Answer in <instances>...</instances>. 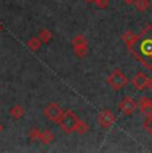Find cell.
<instances>
[{
  "label": "cell",
  "instance_id": "obj_20",
  "mask_svg": "<svg viewBox=\"0 0 152 153\" xmlns=\"http://www.w3.org/2000/svg\"><path fill=\"white\" fill-rule=\"evenodd\" d=\"M1 131H3V125H1V123H0V133H1Z\"/></svg>",
  "mask_w": 152,
  "mask_h": 153
},
{
  "label": "cell",
  "instance_id": "obj_21",
  "mask_svg": "<svg viewBox=\"0 0 152 153\" xmlns=\"http://www.w3.org/2000/svg\"><path fill=\"white\" fill-rule=\"evenodd\" d=\"M84 1H87V3H93V0H84Z\"/></svg>",
  "mask_w": 152,
  "mask_h": 153
},
{
  "label": "cell",
  "instance_id": "obj_12",
  "mask_svg": "<svg viewBox=\"0 0 152 153\" xmlns=\"http://www.w3.org/2000/svg\"><path fill=\"white\" fill-rule=\"evenodd\" d=\"M39 141L42 144H44V145H48V144H51L52 141H54V133H52L51 131H48V129L42 131V136H40Z\"/></svg>",
  "mask_w": 152,
  "mask_h": 153
},
{
  "label": "cell",
  "instance_id": "obj_16",
  "mask_svg": "<svg viewBox=\"0 0 152 153\" xmlns=\"http://www.w3.org/2000/svg\"><path fill=\"white\" fill-rule=\"evenodd\" d=\"M40 136H42V131L37 128H31L30 131H28V137H30L31 140H35V141H39L40 140Z\"/></svg>",
  "mask_w": 152,
  "mask_h": 153
},
{
  "label": "cell",
  "instance_id": "obj_10",
  "mask_svg": "<svg viewBox=\"0 0 152 153\" xmlns=\"http://www.w3.org/2000/svg\"><path fill=\"white\" fill-rule=\"evenodd\" d=\"M123 40H124V43L128 45V48L132 49L133 44H135L136 40H137V36L133 35V32L127 31V32H124V33H123Z\"/></svg>",
  "mask_w": 152,
  "mask_h": 153
},
{
  "label": "cell",
  "instance_id": "obj_19",
  "mask_svg": "<svg viewBox=\"0 0 152 153\" xmlns=\"http://www.w3.org/2000/svg\"><path fill=\"white\" fill-rule=\"evenodd\" d=\"M123 1H124L125 3V4H135V1H136V0H123Z\"/></svg>",
  "mask_w": 152,
  "mask_h": 153
},
{
  "label": "cell",
  "instance_id": "obj_13",
  "mask_svg": "<svg viewBox=\"0 0 152 153\" xmlns=\"http://www.w3.org/2000/svg\"><path fill=\"white\" fill-rule=\"evenodd\" d=\"M133 5H135V8L139 12H145L150 8L151 3H150V0H136Z\"/></svg>",
  "mask_w": 152,
  "mask_h": 153
},
{
  "label": "cell",
  "instance_id": "obj_18",
  "mask_svg": "<svg viewBox=\"0 0 152 153\" xmlns=\"http://www.w3.org/2000/svg\"><path fill=\"white\" fill-rule=\"evenodd\" d=\"M147 88L148 91H150V92H152V77H148V81H147Z\"/></svg>",
  "mask_w": 152,
  "mask_h": 153
},
{
  "label": "cell",
  "instance_id": "obj_9",
  "mask_svg": "<svg viewBox=\"0 0 152 153\" xmlns=\"http://www.w3.org/2000/svg\"><path fill=\"white\" fill-rule=\"evenodd\" d=\"M10 114L13 117L15 120H20L23 116L25 114V109L22 107L20 104H15V105H12L11 107V109H10Z\"/></svg>",
  "mask_w": 152,
  "mask_h": 153
},
{
  "label": "cell",
  "instance_id": "obj_15",
  "mask_svg": "<svg viewBox=\"0 0 152 153\" xmlns=\"http://www.w3.org/2000/svg\"><path fill=\"white\" fill-rule=\"evenodd\" d=\"M88 124H87L86 121H79V124L77 126H76V131H75V133H77V134H86L87 132H88Z\"/></svg>",
  "mask_w": 152,
  "mask_h": 153
},
{
  "label": "cell",
  "instance_id": "obj_8",
  "mask_svg": "<svg viewBox=\"0 0 152 153\" xmlns=\"http://www.w3.org/2000/svg\"><path fill=\"white\" fill-rule=\"evenodd\" d=\"M147 81H148V76L145 75V73H143V72H137L136 75L133 76V79H132L133 87H135L136 89H139V91L145 89V87H147Z\"/></svg>",
  "mask_w": 152,
  "mask_h": 153
},
{
  "label": "cell",
  "instance_id": "obj_22",
  "mask_svg": "<svg viewBox=\"0 0 152 153\" xmlns=\"http://www.w3.org/2000/svg\"><path fill=\"white\" fill-rule=\"evenodd\" d=\"M1 31H3V27H1V23H0V33H1Z\"/></svg>",
  "mask_w": 152,
  "mask_h": 153
},
{
  "label": "cell",
  "instance_id": "obj_7",
  "mask_svg": "<svg viewBox=\"0 0 152 153\" xmlns=\"http://www.w3.org/2000/svg\"><path fill=\"white\" fill-rule=\"evenodd\" d=\"M137 107H139L140 112L148 117H152V100L147 96H142L137 100Z\"/></svg>",
  "mask_w": 152,
  "mask_h": 153
},
{
  "label": "cell",
  "instance_id": "obj_3",
  "mask_svg": "<svg viewBox=\"0 0 152 153\" xmlns=\"http://www.w3.org/2000/svg\"><path fill=\"white\" fill-rule=\"evenodd\" d=\"M63 113H64V111L61 109V107L59 104H56V102H48L43 108V114L49 121H54V123H59Z\"/></svg>",
  "mask_w": 152,
  "mask_h": 153
},
{
  "label": "cell",
  "instance_id": "obj_14",
  "mask_svg": "<svg viewBox=\"0 0 152 153\" xmlns=\"http://www.w3.org/2000/svg\"><path fill=\"white\" fill-rule=\"evenodd\" d=\"M39 37L42 39V42H43V43H48V42H51V40H52L54 35H52V32L49 31V29L42 28V29L39 31Z\"/></svg>",
  "mask_w": 152,
  "mask_h": 153
},
{
  "label": "cell",
  "instance_id": "obj_1",
  "mask_svg": "<svg viewBox=\"0 0 152 153\" xmlns=\"http://www.w3.org/2000/svg\"><path fill=\"white\" fill-rule=\"evenodd\" d=\"M79 121L80 120H79L77 114L74 111H66L57 124L66 133H72V132L76 131V126H77Z\"/></svg>",
  "mask_w": 152,
  "mask_h": 153
},
{
  "label": "cell",
  "instance_id": "obj_6",
  "mask_svg": "<svg viewBox=\"0 0 152 153\" xmlns=\"http://www.w3.org/2000/svg\"><path fill=\"white\" fill-rule=\"evenodd\" d=\"M137 108H139L137 107V101L133 100L131 96H125L120 101V104H119V109L121 111V113L124 114V116H131V114H133Z\"/></svg>",
  "mask_w": 152,
  "mask_h": 153
},
{
  "label": "cell",
  "instance_id": "obj_4",
  "mask_svg": "<svg viewBox=\"0 0 152 153\" xmlns=\"http://www.w3.org/2000/svg\"><path fill=\"white\" fill-rule=\"evenodd\" d=\"M72 48H74L75 55L80 59H84L88 55V43L83 35H76L72 39Z\"/></svg>",
  "mask_w": 152,
  "mask_h": 153
},
{
  "label": "cell",
  "instance_id": "obj_2",
  "mask_svg": "<svg viewBox=\"0 0 152 153\" xmlns=\"http://www.w3.org/2000/svg\"><path fill=\"white\" fill-rule=\"evenodd\" d=\"M106 81L113 91H120V89H123V88L125 87V85H127L128 79L120 69H113L112 72L107 76Z\"/></svg>",
  "mask_w": 152,
  "mask_h": 153
},
{
  "label": "cell",
  "instance_id": "obj_11",
  "mask_svg": "<svg viewBox=\"0 0 152 153\" xmlns=\"http://www.w3.org/2000/svg\"><path fill=\"white\" fill-rule=\"evenodd\" d=\"M42 39L40 37H36V36H32L30 37V40L27 42V47L31 49V51H37V49L42 47Z\"/></svg>",
  "mask_w": 152,
  "mask_h": 153
},
{
  "label": "cell",
  "instance_id": "obj_5",
  "mask_svg": "<svg viewBox=\"0 0 152 153\" xmlns=\"http://www.w3.org/2000/svg\"><path fill=\"white\" fill-rule=\"evenodd\" d=\"M115 121H116V117H115V114L112 113V111L103 109V111L99 112L98 123L103 129H110L111 126L115 124Z\"/></svg>",
  "mask_w": 152,
  "mask_h": 153
},
{
  "label": "cell",
  "instance_id": "obj_17",
  "mask_svg": "<svg viewBox=\"0 0 152 153\" xmlns=\"http://www.w3.org/2000/svg\"><path fill=\"white\" fill-rule=\"evenodd\" d=\"M96 5H98L100 10H104V8H107L108 7V0H96V3H95Z\"/></svg>",
  "mask_w": 152,
  "mask_h": 153
}]
</instances>
